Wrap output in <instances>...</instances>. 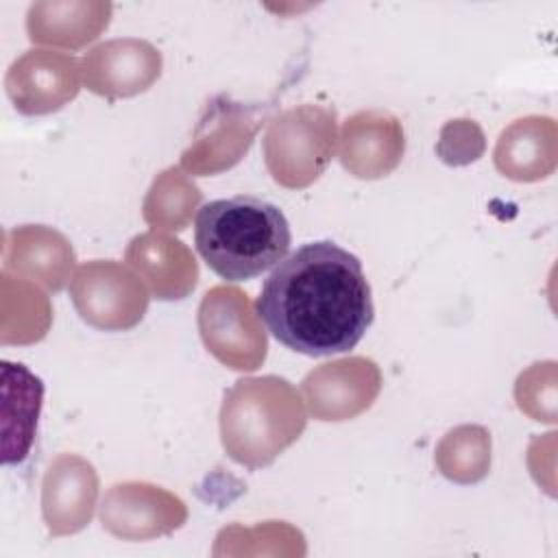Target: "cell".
Returning a JSON list of instances; mask_svg holds the SVG:
<instances>
[{
	"label": "cell",
	"instance_id": "1",
	"mask_svg": "<svg viewBox=\"0 0 558 558\" xmlns=\"http://www.w3.org/2000/svg\"><path fill=\"white\" fill-rule=\"evenodd\" d=\"M257 316L296 353L320 357L351 351L373 323L362 262L331 240L299 246L264 281Z\"/></svg>",
	"mask_w": 558,
	"mask_h": 558
},
{
	"label": "cell",
	"instance_id": "2",
	"mask_svg": "<svg viewBox=\"0 0 558 558\" xmlns=\"http://www.w3.org/2000/svg\"><path fill=\"white\" fill-rule=\"evenodd\" d=\"M292 233L283 211L257 196H233L201 207L194 244L207 266L227 281H246L277 266Z\"/></svg>",
	"mask_w": 558,
	"mask_h": 558
},
{
	"label": "cell",
	"instance_id": "3",
	"mask_svg": "<svg viewBox=\"0 0 558 558\" xmlns=\"http://www.w3.org/2000/svg\"><path fill=\"white\" fill-rule=\"evenodd\" d=\"M305 427L299 392L281 377L240 379L225 395L220 432L227 453L251 469L270 464Z\"/></svg>",
	"mask_w": 558,
	"mask_h": 558
},
{
	"label": "cell",
	"instance_id": "4",
	"mask_svg": "<svg viewBox=\"0 0 558 558\" xmlns=\"http://www.w3.org/2000/svg\"><path fill=\"white\" fill-rule=\"evenodd\" d=\"M336 148V113L299 107L277 116L264 140L266 166L286 187H305L318 179Z\"/></svg>",
	"mask_w": 558,
	"mask_h": 558
},
{
	"label": "cell",
	"instance_id": "5",
	"mask_svg": "<svg viewBox=\"0 0 558 558\" xmlns=\"http://www.w3.org/2000/svg\"><path fill=\"white\" fill-rule=\"evenodd\" d=\"M70 296L81 318L98 329H129L146 312L142 281L118 262H87L70 281Z\"/></svg>",
	"mask_w": 558,
	"mask_h": 558
},
{
	"label": "cell",
	"instance_id": "6",
	"mask_svg": "<svg viewBox=\"0 0 558 558\" xmlns=\"http://www.w3.org/2000/svg\"><path fill=\"white\" fill-rule=\"evenodd\" d=\"M198 327L207 349L231 368L253 371L266 357V336L246 294L235 288L218 286L205 294Z\"/></svg>",
	"mask_w": 558,
	"mask_h": 558
},
{
	"label": "cell",
	"instance_id": "7",
	"mask_svg": "<svg viewBox=\"0 0 558 558\" xmlns=\"http://www.w3.org/2000/svg\"><path fill=\"white\" fill-rule=\"evenodd\" d=\"M78 61L50 50H26L7 72L4 87L15 109L41 116L61 109L78 94Z\"/></svg>",
	"mask_w": 558,
	"mask_h": 558
},
{
	"label": "cell",
	"instance_id": "8",
	"mask_svg": "<svg viewBox=\"0 0 558 558\" xmlns=\"http://www.w3.org/2000/svg\"><path fill=\"white\" fill-rule=\"evenodd\" d=\"M379 384L381 377L373 360L347 357L312 371L303 379V392L316 418L344 421L373 403Z\"/></svg>",
	"mask_w": 558,
	"mask_h": 558
},
{
	"label": "cell",
	"instance_id": "9",
	"mask_svg": "<svg viewBox=\"0 0 558 558\" xmlns=\"http://www.w3.org/2000/svg\"><path fill=\"white\" fill-rule=\"evenodd\" d=\"M161 72V54L144 39H111L83 59L85 85L100 96H133L148 89Z\"/></svg>",
	"mask_w": 558,
	"mask_h": 558
},
{
	"label": "cell",
	"instance_id": "10",
	"mask_svg": "<svg viewBox=\"0 0 558 558\" xmlns=\"http://www.w3.org/2000/svg\"><path fill=\"white\" fill-rule=\"evenodd\" d=\"M185 519L181 499L153 484H116L102 504L100 521L118 536H153L179 527Z\"/></svg>",
	"mask_w": 558,
	"mask_h": 558
},
{
	"label": "cell",
	"instance_id": "11",
	"mask_svg": "<svg viewBox=\"0 0 558 558\" xmlns=\"http://www.w3.org/2000/svg\"><path fill=\"white\" fill-rule=\"evenodd\" d=\"M98 493L94 466L78 456H59L44 475L41 506L52 534H68L89 523Z\"/></svg>",
	"mask_w": 558,
	"mask_h": 558
},
{
	"label": "cell",
	"instance_id": "12",
	"mask_svg": "<svg viewBox=\"0 0 558 558\" xmlns=\"http://www.w3.org/2000/svg\"><path fill=\"white\" fill-rule=\"evenodd\" d=\"M403 155V131L386 111L351 116L342 129V166L362 179L386 177Z\"/></svg>",
	"mask_w": 558,
	"mask_h": 558
},
{
	"label": "cell",
	"instance_id": "13",
	"mask_svg": "<svg viewBox=\"0 0 558 558\" xmlns=\"http://www.w3.org/2000/svg\"><path fill=\"white\" fill-rule=\"evenodd\" d=\"M4 270L35 279L50 290H61L72 266L74 253L65 238L41 225H26L4 235Z\"/></svg>",
	"mask_w": 558,
	"mask_h": 558
},
{
	"label": "cell",
	"instance_id": "14",
	"mask_svg": "<svg viewBox=\"0 0 558 558\" xmlns=\"http://www.w3.org/2000/svg\"><path fill=\"white\" fill-rule=\"evenodd\" d=\"M2 460L22 462L35 440L44 384L24 364L2 362Z\"/></svg>",
	"mask_w": 558,
	"mask_h": 558
},
{
	"label": "cell",
	"instance_id": "15",
	"mask_svg": "<svg viewBox=\"0 0 558 558\" xmlns=\"http://www.w3.org/2000/svg\"><path fill=\"white\" fill-rule=\"evenodd\" d=\"M109 17V2H33L26 13V31L33 44L81 48L107 28Z\"/></svg>",
	"mask_w": 558,
	"mask_h": 558
},
{
	"label": "cell",
	"instance_id": "16",
	"mask_svg": "<svg viewBox=\"0 0 558 558\" xmlns=\"http://www.w3.org/2000/svg\"><path fill=\"white\" fill-rule=\"evenodd\" d=\"M126 259L148 279L157 299H183L198 279V268L190 251L168 235L144 233L133 238Z\"/></svg>",
	"mask_w": 558,
	"mask_h": 558
},
{
	"label": "cell",
	"instance_id": "17",
	"mask_svg": "<svg viewBox=\"0 0 558 558\" xmlns=\"http://www.w3.org/2000/svg\"><path fill=\"white\" fill-rule=\"evenodd\" d=\"M440 471L456 482H477L490 462V440L482 427H458L445 436L436 451Z\"/></svg>",
	"mask_w": 558,
	"mask_h": 558
},
{
	"label": "cell",
	"instance_id": "18",
	"mask_svg": "<svg viewBox=\"0 0 558 558\" xmlns=\"http://www.w3.org/2000/svg\"><path fill=\"white\" fill-rule=\"evenodd\" d=\"M170 177H168V170L155 181L153 190H150V196L144 205V216L150 225H161L163 229H177V218H174V207H179L187 218H190V211L192 207L201 201V192L194 183L185 181L181 174H179V181H177V190H174V196L170 194Z\"/></svg>",
	"mask_w": 558,
	"mask_h": 558
}]
</instances>
